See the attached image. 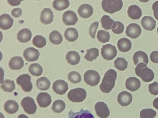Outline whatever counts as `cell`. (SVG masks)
<instances>
[{"label": "cell", "mask_w": 158, "mask_h": 118, "mask_svg": "<svg viewBox=\"0 0 158 118\" xmlns=\"http://www.w3.org/2000/svg\"><path fill=\"white\" fill-rule=\"evenodd\" d=\"M117 77V73L114 70L110 69L105 73L99 88L105 93H109L114 87Z\"/></svg>", "instance_id": "obj_1"}, {"label": "cell", "mask_w": 158, "mask_h": 118, "mask_svg": "<svg viewBox=\"0 0 158 118\" xmlns=\"http://www.w3.org/2000/svg\"><path fill=\"white\" fill-rule=\"evenodd\" d=\"M135 72L137 75L141 77L145 82H149L154 79V74L151 69L148 68L146 64L141 62L135 68Z\"/></svg>", "instance_id": "obj_2"}, {"label": "cell", "mask_w": 158, "mask_h": 118, "mask_svg": "<svg viewBox=\"0 0 158 118\" xmlns=\"http://www.w3.org/2000/svg\"><path fill=\"white\" fill-rule=\"evenodd\" d=\"M123 3L121 0H104L102 2L103 10L106 12L113 14L119 11L122 8Z\"/></svg>", "instance_id": "obj_3"}, {"label": "cell", "mask_w": 158, "mask_h": 118, "mask_svg": "<svg viewBox=\"0 0 158 118\" xmlns=\"http://www.w3.org/2000/svg\"><path fill=\"white\" fill-rule=\"evenodd\" d=\"M87 93L83 88H77L71 90L68 92L67 97L69 99L73 102H81L86 98Z\"/></svg>", "instance_id": "obj_4"}, {"label": "cell", "mask_w": 158, "mask_h": 118, "mask_svg": "<svg viewBox=\"0 0 158 118\" xmlns=\"http://www.w3.org/2000/svg\"><path fill=\"white\" fill-rule=\"evenodd\" d=\"M31 79V77L29 75L23 74L20 75L17 78L16 81L17 84L20 86L23 91L29 92L33 88Z\"/></svg>", "instance_id": "obj_5"}, {"label": "cell", "mask_w": 158, "mask_h": 118, "mask_svg": "<svg viewBox=\"0 0 158 118\" xmlns=\"http://www.w3.org/2000/svg\"><path fill=\"white\" fill-rule=\"evenodd\" d=\"M84 81L91 86L98 85L100 81V77L99 73L94 70H89L84 74Z\"/></svg>", "instance_id": "obj_6"}, {"label": "cell", "mask_w": 158, "mask_h": 118, "mask_svg": "<svg viewBox=\"0 0 158 118\" xmlns=\"http://www.w3.org/2000/svg\"><path fill=\"white\" fill-rule=\"evenodd\" d=\"M117 50L115 46L110 44L103 45L101 54L104 59L108 61L113 60L117 55Z\"/></svg>", "instance_id": "obj_7"}, {"label": "cell", "mask_w": 158, "mask_h": 118, "mask_svg": "<svg viewBox=\"0 0 158 118\" xmlns=\"http://www.w3.org/2000/svg\"><path fill=\"white\" fill-rule=\"evenodd\" d=\"M21 105L24 111L29 114H33L37 110V106L34 99L30 96L24 97L22 100Z\"/></svg>", "instance_id": "obj_8"}, {"label": "cell", "mask_w": 158, "mask_h": 118, "mask_svg": "<svg viewBox=\"0 0 158 118\" xmlns=\"http://www.w3.org/2000/svg\"><path fill=\"white\" fill-rule=\"evenodd\" d=\"M94 109L97 116L101 118H107L110 115V111L107 104L104 102L96 103Z\"/></svg>", "instance_id": "obj_9"}, {"label": "cell", "mask_w": 158, "mask_h": 118, "mask_svg": "<svg viewBox=\"0 0 158 118\" xmlns=\"http://www.w3.org/2000/svg\"><path fill=\"white\" fill-rule=\"evenodd\" d=\"M62 21L66 26L75 25L77 22L78 18L76 14L72 10L65 12L62 16Z\"/></svg>", "instance_id": "obj_10"}, {"label": "cell", "mask_w": 158, "mask_h": 118, "mask_svg": "<svg viewBox=\"0 0 158 118\" xmlns=\"http://www.w3.org/2000/svg\"><path fill=\"white\" fill-rule=\"evenodd\" d=\"M141 31L139 25L136 23H131L127 27L126 33L128 37L131 38L135 39L140 36Z\"/></svg>", "instance_id": "obj_11"}, {"label": "cell", "mask_w": 158, "mask_h": 118, "mask_svg": "<svg viewBox=\"0 0 158 118\" xmlns=\"http://www.w3.org/2000/svg\"><path fill=\"white\" fill-rule=\"evenodd\" d=\"M40 55L39 50L33 47L27 48L23 51V56L25 59L29 62L37 61Z\"/></svg>", "instance_id": "obj_12"}, {"label": "cell", "mask_w": 158, "mask_h": 118, "mask_svg": "<svg viewBox=\"0 0 158 118\" xmlns=\"http://www.w3.org/2000/svg\"><path fill=\"white\" fill-rule=\"evenodd\" d=\"M52 88L56 94L62 95L68 89V84L64 80H58L53 82Z\"/></svg>", "instance_id": "obj_13"}, {"label": "cell", "mask_w": 158, "mask_h": 118, "mask_svg": "<svg viewBox=\"0 0 158 118\" xmlns=\"http://www.w3.org/2000/svg\"><path fill=\"white\" fill-rule=\"evenodd\" d=\"M36 100L39 106L43 108L49 106L52 101L51 96L46 92L40 93L37 96Z\"/></svg>", "instance_id": "obj_14"}, {"label": "cell", "mask_w": 158, "mask_h": 118, "mask_svg": "<svg viewBox=\"0 0 158 118\" xmlns=\"http://www.w3.org/2000/svg\"><path fill=\"white\" fill-rule=\"evenodd\" d=\"M53 12L50 8H45L41 12L40 20L41 22L45 25L50 24L53 20Z\"/></svg>", "instance_id": "obj_15"}, {"label": "cell", "mask_w": 158, "mask_h": 118, "mask_svg": "<svg viewBox=\"0 0 158 118\" xmlns=\"http://www.w3.org/2000/svg\"><path fill=\"white\" fill-rule=\"evenodd\" d=\"M14 20L7 14H3L0 16V27L4 30L10 29L13 26Z\"/></svg>", "instance_id": "obj_16"}, {"label": "cell", "mask_w": 158, "mask_h": 118, "mask_svg": "<svg viewBox=\"0 0 158 118\" xmlns=\"http://www.w3.org/2000/svg\"><path fill=\"white\" fill-rule=\"evenodd\" d=\"M118 103L122 106L129 105L132 102V96L131 93L126 91L120 92L117 97Z\"/></svg>", "instance_id": "obj_17"}, {"label": "cell", "mask_w": 158, "mask_h": 118, "mask_svg": "<svg viewBox=\"0 0 158 118\" xmlns=\"http://www.w3.org/2000/svg\"><path fill=\"white\" fill-rule=\"evenodd\" d=\"M94 10L92 6L88 4H84L78 8V12L80 16L84 18H88L93 14Z\"/></svg>", "instance_id": "obj_18"}, {"label": "cell", "mask_w": 158, "mask_h": 118, "mask_svg": "<svg viewBox=\"0 0 158 118\" xmlns=\"http://www.w3.org/2000/svg\"><path fill=\"white\" fill-rule=\"evenodd\" d=\"M68 115V118H94L93 115L89 110L82 108L77 112L70 110L69 112Z\"/></svg>", "instance_id": "obj_19"}, {"label": "cell", "mask_w": 158, "mask_h": 118, "mask_svg": "<svg viewBox=\"0 0 158 118\" xmlns=\"http://www.w3.org/2000/svg\"><path fill=\"white\" fill-rule=\"evenodd\" d=\"M126 88L132 92L137 90L141 86V82L139 79L135 77H130L128 78L126 81Z\"/></svg>", "instance_id": "obj_20"}, {"label": "cell", "mask_w": 158, "mask_h": 118, "mask_svg": "<svg viewBox=\"0 0 158 118\" xmlns=\"http://www.w3.org/2000/svg\"><path fill=\"white\" fill-rule=\"evenodd\" d=\"M32 37V33L28 28H23L20 30L17 34V39L21 43L28 42Z\"/></svg>", "instance_id": "obj_21"}, {"label": "cell", "mask_w": 158, "mask_h": 118, "mask_svg": "<svg viewBox=\"0 0 158 118\" xmlns=\"http://www.w3.org/2000/svg\"><path fill=\"white\" fill-rule=\"evenodd\" d=\"M141 24L145 30L152 31L155 28L156 21L152 17L145 16L142 19Z\"/></svg>", "instance_id": "obj_22"}, {"label": "cell", "mask_w": 158, "mask_h": 118, "mask_svg": "<svg viewBox=\"0 0 158 118\" xmlns=\"http://www.w3.org/2000/svg\"><path fill=\"white\" fill-rule=\"evenodd\" d=\"M8 65L11 70H19L23 66L24 61L21 57L15 56L10 59Z\"/></svg>", "instance_id": "obj_23"}, {"label": "cell", "mask_w": 158, "mask_h": 118, "mask_svg": "<svg viewBox=\"0 0 158 118\" xmlns=\"http://www.w3.org/2000/svg\"><path fill=\"white\" fill-rule=\"evenodd\" d=\"M127 13L128 16L134 20L139 19L142 15L141 9L135 5L130 6L128 8Z\"/></svg>", "instance_id": "obj_24"}, {"label": "cell", "mask_w": 158, "mask_h": 118, "mask_svg": "<svg viewBox=\"0 0 158 118\" xmlns=\"http://www.w3.org/2000/svg\"><path fill=\"white\" fill-rule=\"evenodd\" d=\"M65 59L68 63L74 65L79 63L81 58L77 52L75 51H69L67 53Z\"/></svg>", "instance_id": "obj_25"}, {"label": "cell", "mask_w": 158, "mask_h": 118, "mask_svg": "<svg viewBox=\"0 0 158 118\" xmlns=\"http://www.w3.org/2000/svg\"><path fill=\"white\" fill-rule=\"evenodd\" d=\"M117 46L119 50L123 52H126L131 49L132 43L130 40L126 38L123 37L118 40Z\"/></svg>", "instance_id": "obj_26"}, {"label": "cell", "mask_w": 158, "mask_h": 118, "mask_svg": "<svg viewBox=\"0 0 158 118\" xmlns=\"http://www.w3.org/2000/svg\"><path fill=\"white\" fill-rule=\"evenodd\" d=\"M4 108L7 113L12 114L15 113L18 111L19 105L16 101L10 100L5 102L4 104Z\"/></svg>", "instance_id": "obj_27"}, {"label": "cell", "mask_w": 158, "mask_h": 118, "mask_svg": "<svg viewBox=\"0 0 158 118\" xmlns=\"http://www.w3.org/2000/svg\"><path fill=\"white\" fill-rule=\"evenodd\" d=\"M133 60L135 65L141 62L147 65L148 62L147 54L142 51H139L134 53L133 57Z\"/></svg>", "instance_id": "obj_28"}, {"label": "cell", "mask_w": 158, "mask_h": 118, "mask_svg": "<svg viewBox=\"0 0 158 118\" xmlns=\"http://www.w3.org/2000/svg\"><path fill=\"white\" fill-rule=\"evenodd\" d=\"M64 36L66 40L70 42H74L78 37L77 30L74 28H69L65 31Z\"/></svg>", "instance_id": "obj_29"}, {"label": "cell", "mask_w": 158, "mask_h": 118, "mask_svg": "<svg viewBox=\"0 0 158 118\" xmlns=\"http://www.w3.org/2000/svg\"><path fill=\"white\" fill-rule=\"evenodd\" d=\"M36 84L37 87L39 89L44 91L47 90L49 88L51 82L48 78L43 77L37 80Z\"/></svg>", "instance_id": "obj_30"}, {"label": "cell", "mask_w": 158, "mask_h": 118, "mask_svg": "<svg viewBox=\"0 0 158 118\" xmlns=\"http://www.w3.org/2000/svg\"><path fill=\"white\" fill-rule=\"evenodd\" d=\"M50 41L52 44L58 45L60 44L63 41L61 34L58 31L54 30L50 33L49 35Z\"/></svg>", "instance_id": "obj_31"}, {"label": "cell", "mask_w": 158, "mask_h": 118, "mask_svg": "<svg viewBox=\"0 0 158 118\" xmlns=\"http://www.w3.org/2000/svg\"><path fill=\"white\" fill-rule=\"evenodd\" d=\"M1 88L5 92H11L15 88L14 81L6 79L1 85Z\"/></svg>", "instance_id": "obj_32"}, {"label": "cell", "mask_w": 158, "mask_h": 118, "mask_svg": "<svg viewBox=\"0 0 158 118\" xmlns=\"http://www.w3.org/2000/svg\"><path fill=\"white\" fill-rule=\"evenodd\" d=\"M70 2L69 0H55L53 2L52 5L56 10L62 11L67 8Z\"/></svg>", "instance_id": "obj_33"}, {"label": "cell", "mask_w": 158, "mask_h": 118, "mask_svg": "<svg viewBox=\"0 0 158 118\" xmlns=\"http://www.w3.org/2000/svg\"><path fill=\"white\" fill-rule=\"evenodd\" d=\"M28 70L32 75L37 77L40 76L43 72L42 66L38 63L31 64L28 68Z\"/></svg>", "instance_id": "obj_34"}, {"label": "cell", "mask_w": 158, "mask_h": 118, "mask_svg": "<svg viewBox=\"0 0 158 118\" xmlns=\"http://www.w3.org/2000/svg\"><path fill=\"white\" fill-rule=\"evenodd\" d=\"M99 56L98 49L96 48H93L87 50L84 58L87 61L92 62L94 60L96 59Z\"/></svg>", "instance_id": "obj_35"}, {"label": "cell", "mask_w": 158, "mask_h": 118, "mask_svg": "<svg viewBox=\"0 0 158 118\" xmlns=\"http://www.w3.org/2000/svg\"><path fill=\"white\" fill-rule=\"evenodd\" d=\"M65 104L64 101L61 100H57L53 103L52 109V111L57 113L62 112L65 108Z\"/></svg>", "instance_id": "obj_36"}, {"label": "cell", "mask_w": 158, "mask_h": 118, "mask_svg": "<svg viewBox=\"0 0 158 118\" xmlns=\"http://www.w3.org/2000/svg\"><path fill=\"white\" fill-rule=\"evenodd\" d=\"M114 22V20L111 19L109 16L107 15L103 16L101 19L102 27L106 30H109L111 29Z\"/></svg>", "instance_id": "obj_37"}, {"label": "cell", "mask_w": 158, "mask_h": 118, "mask_svg": "<svg viewBox=\"0 0 158 118\" xmlns=\"http://www.w3.org/2000/svg\"><path fill=\"white\" fill-rule=\"evenodd\" d=\"M46 40L45 38L41 35L35 36L32 40V43L35 47L41 48L44 47L46 44Z\"/></svg>", "instance_id": "obj_38"}, {"label": "cell", "mask_w": 158, "mask_h": 118, "mask_svg": "<svg viewBox=\"0 0 158 118\" xmlns=\"http://www.w3.org/2000/svg\"><path fill=\"white\" fill-rule=\"evenodd\" d=\"M114 67L120 71H124L127 67L128 62L124 58L118 57L114 61Z\"/></svg>", "instance_id": "obj_39"}, {"label": "cell", "mask_w": 158, "mask_h": 118, "mask_svg": "<svg viewBox=\"0 0 158 118\" xmlns=\"http://www.w3.org/2000/svg\"><path fill=\"white\" fill-rule=\"evenodd\" d=\"M97 37L100 42L105 43L109 41L110 36L108 32L103 30H100L98 32Z\"/></svg>", "instance_id": "obj_40"}, {"label": "cell", "mask_w": 158, "mask_h": 118, "mask_svg": "<svg viewBox=\"0 0 158 118\" xmlns=\"http://www.w3.org/2000/svg\"><path fill=\"white\" fill-rule=\"evenodd\" d=\"M156 114V111L151 108L142 109L140 113V118H154Z\"/></svg>", "instance_id": "obj_41"}, {"label": "cell", "mask_w": 158, "mask_h": 118, "mask_svg": "<svg viewBox=\"0 0 158 118\" xmlns=\"http://www.w3.org/2000/svg\"><path fill=\"white\" fill-rule=\"evenodd\" d=\"M68 79L71 82L74 84L77 83L81 81L80 74L75 71L71 72L69 73Z\"/></svg>", "instance_id": "obj_42"}, {"label": "cell", "mask_w": 158, "mask_h": 118, "mask_svg": "<svg viewBox=\"0 0 158 118\" xmlns=\"http://www.w3.org/2000/svg\"><path fill=\"white\" fill-rule=\"evenodd\" d=\"M112 31L115 34H120L123 32L124 26L123 23L119 21L115 22L112 27Z\"/></svg>", "instance_id": "obj_43"}, {"label": "cell", "mask_w": 158, "mask_h": 118, "mask_svg": "<svg viewBox=\"0 0 158 118\" xmlns=\"http://www.w3.org/2000/svg\"><path fill=\"white\" fill-rule=\"evenodd\" d=\"M99 26V23L97 22H95L92 23L89 28V34L93 39L95 37V34Z\"/></svg>", "instance_id": "obj_44"}, {"label": "cell", "mask_w": 158, "mask_h": 118, "mask_svg": "<svg viewBox=\"0 0 158 118\" xmlns=\"http://www.w3.org/2000/svg\"><path fill=\"white\" fill-rule=\"evenodd\" d=\"M149 91L152 95H158V83L155 81L149 85Z\"/></svg>", "instance_id": "obj_45"}, {"label": "cell", "mask_w": 158, "mask_h": 118, "mask_svg": "<svg viewBox=\"0 0 158 118\" xmlns=\"http://www.w3.org/2000/svg\"><path fill=\"white\" fill-rule=\"evenodd\" d=\"M22 11L20 8L13 9L11 11V14L15 18H19L22 15Z\"/></svg>", "instance_id": "obj_46"}, {"label": "cell", "mask_w": 158, "mask_h": 118, "mask_svg": "<svg viewBox=\"0 0 158 118\" xmlns=\"http://www.w3.org/2000/svg\"><path fill=\"white\" fill-rule=\"evenodd\" d=\"M150 58L152 62L158 63V51H153L150 54Z\"/></svg>", "instance_id": "obj_47"}, {"label": "cell", "mask_w": 158, "mask_h": 118, "mask_svg": "<svg viewBox=\"0 0 158 118\" xmlns=\"http://www.w3.org/2000/svg\"><path fill=\"white\" fill-rule=\"evenodd\" d=\"M154 11V15L155 18L158 20V1L155 2L152 5Z\"/></svg>", "instance_id": "obj_48"}, {"label": "cell", "mask_w": 158, "mask_h": 118, "mask_svg": "<svg viewBox=\"0 0 158 118\" xmlns=\"http://www.w3.org/2000/svg\"><path fill=\"white\" fill-rule=\"evenodd\" d=\"M22 1L20 0H9L7 1L8 3L11 6H13L19 5Z\"/></svg>", "instance_id": "obj_49"}, {"label": "cell", "mask_w": 158, "mask_h": 118, "mask_svg": "<svg viewBox=\"0 0 158 118\" xmlns=\"http://www.w3.org/2000/svg\"><path fill=\"white\" fill-rule=\"evenodd\" d=\"M153 106L157 109L158 110V97L155 98L153 102Z\"/></svg>", "instance_id": "obj_50"}, {"label": "cell", "mask_w": 158, "mask_h": 118, "mask_svg": "<svg viewBox=\"0 0 158 118\" xmlns=\"http://www.w3.org/2000/svg\"><path fill=\"white\" fill-rule=\"evenodd\" d=\"M18 118H29L26 115L24 114H21L19 115L18 117Z\"/></svg>", "instance_id": "obj_51"}, {"label": "cell", "mask_w": 158, "mask_h": 118, "mask_svg": "<svg viewBox=\"0 0 158 118\" xmlns=\"http://www.w3.org/2000/svg\"><path fill=\"white\" fill-rule=\"evenodd\" d=\"M157 33H158V26L157 28Z\"/></svg>", "instance_id": "obj_52"}]
</instances>
